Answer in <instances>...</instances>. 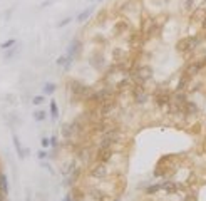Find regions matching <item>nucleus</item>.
Segmentation results:
<instances>
[{
	"mask_svg": "<svg viewBox=\"0 0 206 201\" xmlns=\"http://www.w3.org/2000/svg\"><path fill=\"white\" fill-rule=\"evenodd\" d=\"M129 77L134 81V84L144 86L153 77V69H151V66H148V64H137L134 69L131 71Z\"/></svg>",
	"mask_w": 206,
	"mask_h": 201,
	"instance_id": "nucleus-1",
	"label": "nucleus"
},
{
	"mask_svg": "<svg viewBox=\"0 0 206 201\" xmlns=\"http://www.w3.org/2000/svg\"><path fill=\"white\" fill-rule=\"evenodd\" d=\"M199 44H201V37L199 35H188V37H183V39H179L178 44H176V49H178V52L181 54H193L196 49L199 47Z\"/></svg>",
	"mask_w": 206,
	"mask_h": 201,
	"instance_id": "nucleus-2",
	"label": "nucleus"
},
{
	"mask_svg": "<svg viewBox=\"0 0 206 201\" xmlns=\"http://www.w3.org/2000/svg\"><path fill=\"white\" fill-rule=\"evenodd\" d=\"M69 89L72 92V97H74V99H79V101H87L89 96L92 94L91 87L82 84L79 81H71L69 82Z\"/></svg>",
	"mask_w": 206,
	"mask_h": 201,
	"instance_id": "nucleus-3",
	"label": "nucleus"
},
{
	"mask_svg": "<svg viewBox=\"0 0 206 201\" xmlns=\"http://www.w3.org/2000/svg\"><path fill=\"white\" fill-rule=\"evenodd\" d=\"M154 104L159 107V109H171V92L168 89H156L153 94Z\"/></svg>",
	"mask_w": 206,
	"mask_h": 201,
	"instance_id": "nucleus-4",
	"label": "nucleus"
},
{
	"mask_svg": "<svg viewBox=\"0 0 206 201\" xmlns=\"http://www.w3.org/2000/svg\"><path fill=\"white\" fill-rule=\"evenodd\" d=\"M109 174V168L104 163H99V161H94V164H91L89 168V176L94 179H104L106 176Z\"/></svg>",
	"mask_w": 206,
	"mask_h": 201,
	"instance_id": "nucleus-5",
	"label": "nucleus"
},
{
	"mask_svg": "<svg viewBox=\"0 0 206 201\" xmlns=\"http://www.w3.org/2000/svg\"><path fill=\"white\" fill-rule=\"evenodd\" d=\"M131 96H132V99H134L136 104H144L146 101H148V91H146V87L144 86H141V84H132L131 87Z\"/></svg>",
	"mask_w": 206,
	"mask_h": 201,
	"instance_id": "nucleus-6",
	"label": "nucleus"
},
{
	"mask_svg": "<svg viewBox=\"0 0 206 201\" xmlns=\"http://www.w3.org/2000/svg\"><path fill=\"white\" fill-rule=\"evenodd\" d=\"M132 30L131 27V22L127 20V19H117L114 22V25H112V32H114V35H122V34H129Z\"/></svg>",
	"mask_w": 206,
	"mask_h": 201,
	"instance_id": "nucleus-7",
	"label": "nucleus"
},
{
	"mask_svg": "<svg viewBox=\"0 0 206 201\" xmlns=\"http://www.w3.org/2000/svg\"><path fill=\"white\" fill-rule=\"evenodd\" d=\"M116 156V151L114 149H102V148H97L96 154H94V161H99V163H111L112 158Z\"/></svg>",
	"mask_w": 206,
	"mask_h": 201,
	"instance_id": "nucleus-8",
	"label": "nucleus"
},
{
	"mask_svg": "<svg viewBox=\"0 0 206 201\" xmlns=\"http://www.w3.org/2000/svg\"><path fill=\"white\" fill-rule=\"evenodd\" d=\"M127 52H126V49H122V47H114L112 49V61L114 62H122V61H127Z\"/></svg>",
	"mask_w": 206,
	"mask_h": 201,
	"instance_id": "nucleus-9",
	"label": "nucleus"
},
{
	"mask_svg": "<svg viewBox=\"0 0 206 201\" xmlns=\"http://www.w3.org/2000/svg\"><path fill=\"white\" fill-rule=\"evenodd\" d=\"M204 17H206V7L204 5L196 7L194 10L191 12V20H194V22H203Z\"/></svg>",
	"mask_w": 206,
	"mask_h": 201,
	"instance_id": "nucleus-10",
	"label": "nucleus"
},
{
	"mask_svg": "<svg viewBox=\"0 0 206 201\" xmlns=\"http://www.w3.org/2000/svg\"><path fill=\"white\" fill-rule=\"evenodd\" d=\"M161 189L166 191V194H174L179 189V184H176L174 181H164V183H161Z\"/></svg>",
	"mask_w": 206,
	"mask_h": 201,
	"instance_id": "nucleus-11",
	"label": "nucleus"
},
{
	"mask_svg": "<svg viewBox=\"0 0 206 201\" xmlns=\"http://www.w3.org/2000/svg\"><path fill=\"white\" fill-rule=\"evenodd\" d=\"M81 49V42L79 40H72V44L69 45V52H67V57L69 59H74L77 56V52H79Z\"/></svg>",
	"mask_w": 206,
	"mask_h": 201,
	"instance_id": "nucleus-12",
	"label": "nucleus"
},
{
	"mask_svg": "<svg viewBox=\"0 0 206 201\" xmlns=\"http://www.w3.org/2000/svg\"><path fill=\"white\" fill-rule=\"evenodd\" d=\"M0 193H3L5 196L8 194V181L3 173H0Z\"/></svg>",
	"mask_w": 206,
	"mask_h": 201,
	"instance_id": "nucleus-13",
	"label": "nucleus"
},
{
	"mask_svg": "<svg viewBox=\"0 0 206 201\" xmlns=\"http://www.w3.org/2000/svg\"><path fill=\"white\" fill-rule=\"evenodd\" d=\"M102 61H104V57H102L101 54H96V56H92V59H91V66L94 67V69H99L102 64H104Z\"/></svg>",
	"mask_w": 206,
	"mask_h": 201,
	"instance_id": "nucleus-14",
	"label": "nucleus"
},
{
	"mask_svg": "<svg viewBox=\"0 0 206 201\" xmlns=\"http://www.w3.org/2000/svg\"><path fill=\"white\" fill-rule=\"evenodd\" d=\"M17 52H20V47H18V45H13L12 49L5 50V54H3V59H5V61H8V59H12Z\"/></svg>",
	"mask_w": 206,
	"mask_h": 201,
	"instance_id": "nucleus-15",
	"label": "nucleus"
},
{
	"mask_svg": "<svg viewBox=\"0 0 206 201\" xmlns=\"http://www.w3.org/2000/svg\"><path fill=\"white\" fill-rule=\"evenodd\" d=\"M196 7H198L196 5V0H184V3H183L184 12H193Z\"/></svg>",
	"mask_w": 206,
	"mask_h": 201,
	"instance_id": "nucleus-16",
	"label": "nucleus"
},
{
	"mask_svg": "<svg viewBox=\"0 0 206 201\" xmlns=\"http://www.w3.org/2000/svg\"><path fill=\"white\" fill-rule=\"evenodd\" d=\"M71 196H72V199H74V201H79V199H82V198H84V191H82V189H79V188H72V191H71Z\"/></svg>",
	"mask_w": 206,
	"mask_h": 201,
	"instance_id": "nucleus-17",
	"label": "nucleus"
},
{
	"mask_svg": "<svg viewBox=\"0 0 206 201\" xmlns=\"http://www.w3.org/2000/svg\"><path fill=\"white\" fill-rule=\"evenodd\" d=\"M13 45H17V40L15 39H8V40L0 44V49H2V50H8V49H12Z\"/></svg>",
	"mask_w": 206,
	"mask_h": 201,
	"instance_id": "nucleus-18",
	"label": "nucleus"
},
{
	"mask_svg": "<svg viewBox=\"0 0 206 201\" xmlns=\"http://www.w3.org/2000/svg\"><path fill=\"white\" fill-rule=\"evenodd\" d=\"M57 89V86L54 84V82H45V86H44V94L49 96V94H54Z\"/></svg>",
	"mask_w": 206,
	"mask_h": 201,
	"instance_id": "nucleus-19",
	"label": "nucleus"
},
{
	"mask_svg": "<svg viewBox=\"0 0 206 201\" xmlns=\"http://www.w3.org/2000/svg\"><path fill=\"white\" fill-rule=\"evenodd\" d=\"M91 12H92V8H91V7H89V8H86V10H82L79 15H77V22H86L87 19H89Z\"/></svg>",
	"mask_w": 206,
	"mask_h": 201,
	"instance_id": "nucleus-20",
	"label": "nucleus"
},
{
	"mask_svg": "<svg viewBox=\"0 0 206 201\" xmlns=\"http://www.w3.org/2000/svg\"><path fill=\"white\" fill-rule=\"evenodd\" d=\"M159 189H161V183L151 184V186H148V188H146V194H156Z\"/></svg>",
	"mask_w": 206,
	"mask_h": 201,
	"instance_id": "nucleus-21",
	"label": "nucleus"
},
{
	"mask_svg": "<svg viewBox=\"0 0 206 201\" xmlns=\"http://www.w3.org/2000/svg\"><path fill=\"white\" fill-rule=\"evenodd\" d=\"M45 117H47V112L45 111H35V112H34V119H35L37 122L45 121Z\"/></svg>",
	"mask_w": 206,
	"mask_h": 201,
	"instance_id": "nucleus-22",
	"label": "nucleus"
},
{
	"mask_svg": "<svg viewBox=\"0 0 206 201\" xmlns=\"http://www.w3.org/2000/svg\"><path fill=\"white\" fill-rule=\"evenodd\" d=\"M50 114H52V119L55 121L57 116H59V109H57V102L55 101H50Z\"/></svg>",
	"mask_w": 206,
	"mask_h": 201,
	"instance_id": "nucleus-23",
	"label": "nucleus"
},
{
	"mask_svg": "<svg viewBox=\"0 0 206 201\" xmlns=\"http://www.w3.org/2000/svg\"><path fill=\"white\" fill-rule=\"evenodd\" d=\"M106 17H107V12H106V10H101L99 13H97V17H96L97 24H102V22L106 20Z\"/></svg>",
	"mask_w": 206,
	"mask_h": 201,
	"instance_id": "nucleus-24",
	"label": "nucleus"
},
{
	"mask_svg": "<svg viewBox=\"0 0 206 201\" xmlns=\"http://www.w3.org/2000/svg\"><path fill=\"white\" fill-rule=\"evenodd\" d=\"M42 102H45V96H35V97L32 99V104H35V106L42 104Z\"/></svg>",
	"mask_w": 206,
	"mask_h": 201,
	"instance_id": "nucleus-25",
	"label": "nucleus"
},
{
	"mask_svg": "<svg viewBox=\"0 0 206 201\" xmlns=\"http://www.w3.org/2000/svg\"><path fill=\"white\" fill-rule=\"evenodd\" d=\"M72 22V17H67V19H64V20H61L57 24V27H64V25H67V24H71Z\"/></svg>",
	"mask_w": 206,
	"mask_h": 201,
	"instance_id": "nucleus-26",
	"label": "nucleus"
},
{
	"mask_svg": "<svg viewBox=\"0 0 206 201\" xmlns=\"http://www.w3.org/2000/svg\"><path fill=\"white\" fill-rule=\"evenodd\" d=\"M40 144H42V148H49V146H50V139H49V138H42L40 139Z\"/></svg>",
	"mask_w": 206,
	"mask_h": 201,
	"instance_id": "nucleus-27",
	"label": "nucleus"
},
{
	"mask_svg": "<svg viewBox=\"0 0 206 201\" xmlns=\"http://www.w3.org/2000/svg\"><path fill=\"white\" fill-rule=\"evenodd\" d=\"M37 158H39V159H45V158H47V151H44V149L39 151V153H37Z\"/></svg>",
	"mask_w": 206,
	"mask_h": 201,
	"instance_id": "nucleus-28",
	"label": "nucleus"
},
{
	"mask_svg": "<svg viewBox=\"0 0 206 201\" xmlns=\"http://www.w3.org/2000/svg\"><path fill=\"white\" fill-rule=\"evenodd\" d=\"M50 146L57 148V136H52V138H50Z\"/></svg>",
	"mask_w": 206,
	"mask_h": 201,
	"instance_id": "nucleus-29",
	"label": "nucleus"
},
{
	"mask_svg": "<svg viewBox=\"0 0 206 201\" xmlns=\"http://www.w3.org/2000/svg\"><path fill=\"white\" fill-rule=\"evenodd\" d=\"M183 201H196V196H194V194H188Z\"/></svg>",
	"mask_w": 206,
	"mask_h": 201,
	"instance_id": "nucleus-30",
	"label": "nucleus"
},
{
	"mask_svg": "<svg viewBox=\"0 0 206 201\" xmlns=\"http://www.w3.org/2000/svg\"><path fill=\"white\" fill-rule=\"evenodd\" d=\"M64 201H74V199H72V196H71V193H69L66 198H64Z\"/></svg>",
	"mask_w": 206,
	"mask_h": 201,
	"instance_id": "nucleus-31",
	"label": "nucleus"
},
{
	"mask_svg": "<svg viewBox=\"0 0 206 201\" xmlns=\"http://www.w3.org/2000/svg\"><path fill=\"white\" fill-rule=\"evenodd\" d=\"M201 27H203V30H206V17H204V20L201 22Z\"/></svg>",
	"mask_w": 206,
	"mask_h": 201,
	"instance_id": "nucleus-32",
	"label": "nucleus"
},
{
	"mask_svg": "<svg viewBox=\"0 0 206 201\" xmlns=\"http://www.w3.org/2000/svg\"><path fill=\"white\" fill-rule=\"evenodd\" d=\"M7 99H8V102H13V96H12V94H8V96H7Z\"/></svg>",
	"mask_w": 206,
	"mask_h": 201,
	"instance_id": "nucleus-33",
	"label": "nucleus"
},
{
	"mask_svg": "<svg viewBox=\"0 0 206 201\" xmlns=\"http://www.w3.org/2000/svg\"><path fill=\"white\" fill-rule=\"evenodd\" d=\"M25 201H30V194H27V198H25Z\"/></svg>",
	"mask_w": 206,
	"mask_h": 201,
	"instance_id": "nucleus-34",
	"label": "nucleus"
}]
</instances>
